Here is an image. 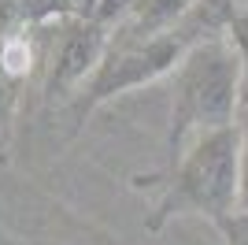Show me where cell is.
<instances>
[{
	"mask_svg": "<svg viewBox=\"0 0 248 245\" xmlns=\"http://www.w3.org/2000/svg\"><path fill=\"white\" fill-rule=\"evenodd\" d=\"M204 37L200 26L193 22H182L167 34H152V37H137V34H111V45L104 52L100 67L93 71V78L85 82L82 89L71 97V119L74 126H82L89 115L108 104L111 97H123V93L137 89V86H148V82L163 78V74H174L178 63L186 60V52Z\"/></svg>",
	"mask_w": 248,
	"mask_h": 245,
	"instance_id": "3957f363",
	"label": "cell"
},
{
	"mask_svg": "<svg viewBox=\"0 0 248 245\" xmlns=\"http://www.w3.org/2000/svg\"><path fill=\"white\" fill-rule=\"evenodd\" d=\"M245 86L248 74L237 37L226 30L204 34L174 71V108H170V134H167L170 160H178L197 134L237 122Z\"/></svg>",
	"mask_w": 248,
	"mask_h": 245,
	"instance_id": "6da1fadb",
	"label": "cell"
},
{
	"mask_svg": "<svg viewBox=\"0 0 248 245\" xmlns=\"http://www.w3.org/2000/svg\"><path fill=\"white\" fill-rule=\"evenodd\" d=\"M159 186L163 197L148 219V230H159L178 215H204L215 227L230 219L241 193V122L197 134L159 175Z\"/></svg>",
	"mask_w": 248,
	"mask_h": 245,
	"instance_id": "7a4b0ae2",
	"label": "cell"
},
{
	"mask_svg": "<svg viewBox=\"0 0 248 245\" xmlns=\"http://www.w3.org/2000/svg\"><path fill=\"white\" fill-rule=\"evenodd\" d=\"M63 34L52 41V60H48V93H78L100 67L104 52L111 45V26L104 19H60Z\"/></svg>",
	"mask_w": 248,
	"mask_h": 245,
	"instance_id": "277c9868",
	"label": "cell"
},
{
	"mask_svg": "<svg viewBox=\"0 0 248 245\" xmlns=\"http://www.w3.org/2000/svg\"><path fill=\"white\" fill-rule=\"evenodd\" d=\"M241 193H237V212L248 215V86H245V101H241Z\"/></svg>",
	"mask_w": 248,
	"mask_h": 245,
	"instance_id": "8992f818",
	"label": "cell"
},
{
	"mask_svg": "<svg viewBox=\"0 0 248 245\" xmlns=\"http://www.w3.org/2000/svg\"><path fill=\"white\" fill-rule=\"evenodd\" d=\"M197 0H130V8L111 30L119 34H137V37H152V34H167L182 26L193 15Z\"/></svg>",
	"mask_w": 248,
	"mask_h": 245,
	"instance_id": "5b68a950",
	"label": "cell"
},
{
	"mask_svg": "<svg viewBox=\"0 0 248 245\" xmlns=\"http://www.w3.org/2000/svg\"><path fill=\"white\" fill-rule=\"evenodd\" d=\"M19 78H11L4 67H0V130L11 126V115H15V104H19Z\"/></svg>",
	"mask_w": 248,
	"mask_h": 245,
	"instance_id": "52a82bcc",
	"label": "cell"
},
{
	"mask_svg": "<svg viewBox=\"0 0 248 245\" xmlns=\"http://www.w3.org/2000/svg\"><path fill=\"white\" fill-rule=\"evenodd\" d=\"M218 234L226 238V245H248V215L233 212L230 219L218 223Z\"/></svg>",
	"mask_w": 248,
	"mask_h": 245,
	"instance_id": "ba28073f",
	"label": "cell"
},
{
	"mask_svg": "<svg viewBox=\"0 0 248 245\" xmlns=\"http://www.w3.org/2000/svg\"><path fill=\"white\" fill-rule=\"evenodd\" d=\"M126 8H130V0H100V4H96V19H104L108 26H115V22L126 15Z\"/></svg>",
	"mask_w": 248,
	"mask_h": 245,
	"instance_id": "9c48e42d",
	"label": "cell"
}]
</instances>
